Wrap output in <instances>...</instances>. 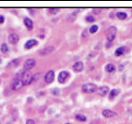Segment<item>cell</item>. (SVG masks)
I'll list each match as a JSON object with an SVG mask.
<instances>
[{"mask_svg":"<svg viewBox=\"0 0 132 124\" xmlns=\"http://www.w3.org/2000/svg\"><path fill=\"white\" fill-rule=\"evenodd\" d=\"M119 93H120V89H112L110 91V94H109V99L110 100L114 99L116 97L118 96Z\"/></svg>","mask_w":132,"mask_h":124,"instance_id":"15","label":"cell"},{"mask_svg":"<svg viewBox=\"0 0 132 124\" xmlns=\"http://www.w3.org/2000/svg\"><path fill=\"white\" fill-rule=\"evenodd\" d=\"M20 41V37L17 33H11L8 35V41L11 44H16L17 42H19Z\"/></svg>","mask_w":132,"mask_h":124,"instance_id":"8","label":"cell"},{"mask_svg":"<svg viewBox=\"0 0 132 124\" xmlns=\"http://www.w3.org/2000/svg\"><path fill=\"white\" fill-rule=\"evenodd\" d=\"M4 21H5V18H4V16L0 15V24H3V23H4Z\"/></svg>","mask_w":132,"mask_h":124,"instance_id":"27","label":"cell"},{"mask_svg":"<svg viewBox=\"0 0 132 124\" xmlns=\"http://www.w3.org/2000/svg\"><path fill=\"white\" fill-rule=\"evenodd\" d=\"M125 52H126V47H125V46H121V47H119V48H117V49L116 50L115 55H116V56H121V55H123Z\"/></svg>","mask_w":132,"mask_h":124,"instance_id":"16","label":"cell"},{"mask_svg":"<svg viewBox=\"0 0 132 124\" xmlns=\"http://www.w3.org/2000/svg\"><path fill=\"white\" fill-rule=\"evenodd\" d=\"M21 81L23 85H30L33 81V75L30 71H25L22 74Z\"/></svg>","mask_w":132,"mask_h":124,"instance_id":"2","label":"cell"},{"mask_svg":"<svg viewBox=\"0 0 132 124\" xmlns=\"http://www.w3.org/2000/svg\"><path fill=\"white\" fill-rule=\"evenodd\" d=\"M97 31H98V26H97V25H92V26L90 28V33H91V34L97 32Z\"/></svg>","mask_w":132,"mask_h":124,"instance_id":"22","label":"cell"},{"mask_svg":"<svg viewBox=\"0 0 132 124\" xmlns=\"http://www.w3.org/2000/svg\"><path fill=\"white\" fill-rule=\"evenodd\" d=\"M0 50L3 53H7L8 52V45L6 43H2L1 46H0Z\"/></svg>","mask_w":132,"mask_h":124,"instance_id":"21","label":"cell"},{"mask_svg":"<svg viewBox=\"0 0 132 124\" xmlns=\"http://www.w3.org/2000/svg\"><path fill=\"white\" fill-rule=\"evenodd\" d=\"M54 51H55V48L53 46H48V47H46V48H44V49L40 51V55L41 56L48 55V54H50L51 52H53Z\"/></svg>","mask_w":132,"mask_h":124,"instance_id":"9","label":"cell"},{"mask_svg":"<svg viewBox=\"0 0 132 124\" xmlns=\"http://www.w3.org/2000/svg\"><path fill=\"white\" fill-rule=\"evenodd\" d=\"M76 120H78V121H86V120H87V118H86V116H84V115H82V114H78L76 115Z\"/></svg>","mask_w":132,"mask_h":124,"instance_id":"20","label":"cell"},{"mask_svg":"<svg viewBox=\"0 0 132 124\" xmlns=\"http://www.w3.org/2000/svg\"><path fill=\"white\" fill-rule=\"evenodd\" d=\"M24 24H25L26 28H27L29 31H32V30H33V22L31 19H29V18H25V19H24Z\"/></svg>","mask_w":132,"mask_h":124,"instance_id":"14","label":"cell"},{"mask_svg":"<svg viewBox=\"0 0 132 124\" xmlns=\"http://www.w3.org/2000/svg\"><path fill=\"white\" fill-rule=\"evenodd\" d=\"M117 113L113 111V110H110V109H104L103 110V116L105 117V118H112V117H115L116 116Z\"/></svg>","mask_w":132,"mask_h":124,"instance_id":"12","label":"cell"},{"mask_svg":"<svg viewBox=\"0 0 132 124\" xmlns=\"http://www.w3.org/2000/svg\"><path fill=\"white\" fill-rule=\"evenodd\" d=\"M1 62H2V60H1V58H0V63H1Z\"/></svg>","mask_w":132,"mask_h":124,"instance_id":"29","label":"cell"},{"mask_svg":"<svg viewBox=\"0 0 132 124\" xmlns=\"http://www.w3.org/2000/svg\"><path fill=\"white\" fill-rule=\"evenodd\" d=\"M35 65H36V61L33 58H30V59H27L25 61L24 64H23V68L25 71H30Z\"/></svg>","mask_w":132,"mask_h":124,"instance_id":"4","label":"cell"},{"mask_svg":"<svg viewBox=\"0 0 132 124\" xmlns=\"http://www.w3.org/2000/svg\"><path fill=\"white\" fill-rule=\"evenodd\" d=\"M105 71L107 73H114L116 71V66L113 63H108L105 66Z\"/></svg>","mask_w":132,"mask_h":124,"instance_id":"17","label":"cell"},{"mask_svg":"<svg viewBox=\"0 0 132 124\" xmlns=\"http://www.w3.org/2000/svg\"><path fill=\"white\" fill-rule=\"evenodd\" d=\"M93 12H94V14L98 15V14H100V12H101V9L100 8H98V9H93Z\"/></svg>","mask_w":132,"mask_h":124,"instance_id":"28","label":"cell"},{"mask_svg":"<svg viewBox=\"0 0 132 124\" xmlns=\"http://www.w3.org/2000/svg\"><path fill=\"white\" fill-rule=\"evenodd\" d=\"M52 93L54 94V95H55V96H57V95L60 94V92H59V89L58 88H55V89L52 90Z\"/></svg>","mask_w":132,"mask_h":124,"instance_id":"25","label":"cell"},{"mask_svg":"<svg viewBox=\"0 0 132 124\" xmlns=\"http://www.w3.org/2000/svg\"><path fill=\"white\" fill-rule=\"evenodd\" d=\"M83 67H84V65H83V62H77L73 64V69H74L75 72L77 73L81 72L83 70Z\"/></svg>","mask_w":132,"mask_h":124,"instance_id":"11","label":"cell"},{"mask_svg":"<svg viewBox=\"0 0 132 124\" xmlns=\"http://www.w3.org/2000/svg\"><path fill=\"white\" fill-rule=\"evenodd\" d=\"M19 63H20V59H15V60L11 61V62L8 63V68H13V67H16V66H18V65H19Z\"/></svg>","mask_w":132,"mask_h":124,"instance_id":"18","label":"cell"},{"mask_svg":"<svg viewBox=\"0 0 132 124\" xmlns=\"http://www.w3.org/2000/svg\"><path fill=\"white\" fill-rule=\"evenodd\" d=\"M23 86V83H22L21 79H15L14 82L12 84V89L15 91H18L20 89H21Z\"/></svg>","mask_w":132,"mask_h":124,"instance_id":"7","label":"cell"},{"mask_svg":"<svg viewBox=\"0 0 132 124\" xmlns=\"http://www.w3.org/2000/svg\"><path fill=\"white\" fill-rule=\"evenodd\" d=\"M54 79H55V72L53 70H50V71H48V72L46 73V74L44 76V81H45V83L51 84V83H53Z\"/></svg>","mask_w":132,"mask_h":124,"instance_id":"5","label":"cell"},{"mask_svg":"<svg viewBox=\"0 0 132 124\" xmlns=\"http://www.w3.org/2000/svg\"><path fill=\"white\" fill-rule=\"evenodd\" d=\"M66 124H70V123H66Z\"/></svg>","mask_w":132,"mask_h":124,"instance_id":"30","label":"cell"},{"mask_svg":"<svg viewBox=\"0 0 132 124\" xmlns=\"http://www.w3.org/2000/svg\"><path fill=\"white\" fill-rule=\"evenodd\" d=\"M69 76V73L66 72V71H62L60 72L59 75H58V82L60 84H64L66 81V79L68 78Z\"/></svg>","mask_w":132,"mask_h":124,"instance_id":"6","label":"cell"},{"mask_svg":"<svg viewBox=\"0 0 132 124\" xmlns=\"http://www.w3.org/2000/svg\"><path fill=\"white\" fill-rule=\"evenodd\" d=\"M116 28L115 26H111L110 28L107 30V32H106V39L108 42H112V41L115 40L116 38Z\"/></svg>","mask_w":132,"mask_h":124,"instance_id":"3","label":"cell"},{"mask_svg":"<svg viewBox=\"0 0 132 124\" xmlns=\"http://www.w3.org/2000/svg\"><path fill=\"white\" fill-rule=\"evenodd\" d=\"M59 10H60L59 8H50V9H49V11H50L52 14H57V13L59 12Z\"/></svg>","mask_w":132,"mask_h":124,"instance_id":"24","label":"cell"},{"mask_svg":"<svg viewBox=\"0 0 132 124\" xmlns=\"http://www.w3.org/2000/svg\"><path fill=\"white\" fill-rule=\"evenodd\" d=\"M38 44V41L36 40H29L25 43V49H31Z\"/></svg>","mask_w":132,"mask_h":124,"instance_id":"13","label":"cell"},{"mask_svg":"<svg viewBox=\"0 0 132 124\" xmlns=\"http://www.w3.org/2000/svg\"><path fill=\"white\" fill-rule=\"evenodd\" d=\"M116 17H117L120 20H125V19L128 18V15H127V13H125V12H117V13H116Z\"/></svg>","mask_w":132,"mask_h":124,"instance_id":"19","label":"cell"},{"mask_svg":"<svg viewBox=\"0 0 132 124\" xmlns=\"http://www.w3.org/2000/svg\"><path fill=\"white\" fill-rule=\"evenodd\" d=\"M85 19L88 21V22H93V21L95 20V19H94L92 16H87Z\"/></svg>","mask_w":132,"mask_h":124,"instance_id":"23","label":"cell"},{"mask_svg":"<svg viewBox=\"0 0 132 124\" xmlns=\"http://www.w3.org/2000/svg\"><path fill=\"white\" fill-rule=\"evenodd\" d=\"M26 124H35V121H34L33 120H31V119H29V120H27V121H26Z\"/></svg>","mask_w":132,"mask_h":124,"instance_id":"26","label":"cell"},{"mask_svg":"<svg viewBox=\"0 0 132 124\" xmlns=\"http://www.w3.org/2000/svg\"><path fill=\"white\" fill-rule=\"evenodd\" d=\"M108 93H109V88L106 85H102V86H100L99 88H98V94H99L100 96H102V97L106 96Z\"/></svg>","mask_w":132,"mask_h":124,"instance_id":"10","label":"cell"},{"mask_svg":"<svg viewBox=\"0 0 132 124\" xmlns=\"http://www.w3.org/2000/svg\"><path fill=\"white\" fill-rule=\"evenodd\" d=\"M81 90H82L83 93H93V92H95L97 90V85L95 84H92V83H86V84H84L82 85Z\"/></svg>","mask_w":132,"mask_h":124,"instance_id":"1","label":"cell"}]
</instances>
